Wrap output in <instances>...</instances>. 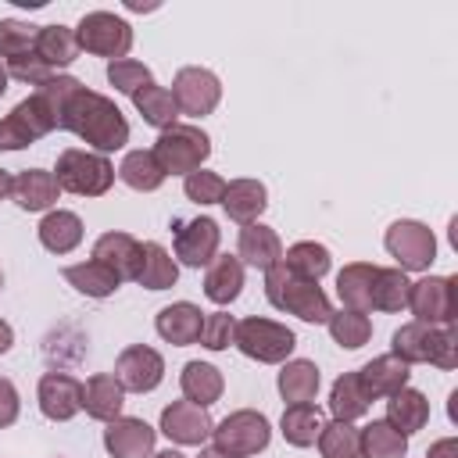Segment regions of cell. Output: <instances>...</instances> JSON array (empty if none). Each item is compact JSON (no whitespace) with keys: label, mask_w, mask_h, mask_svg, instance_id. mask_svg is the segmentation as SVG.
I'll return each instance as SVG.
<instances>
[{"label":"cell","mask_w":458,"mask_h":458,"mask_svg":"<svg viewBox=\"0 0 458 458\" xmlns=\"http://www.w3.org/2000/svg\"><path fill=\"white\" fill-rule=\"evenodd\" d=\"M36 401L50 422H68L82 411V383L68 372H43L36 386Z\"/></svg>","instance_id":"16"},{"label":"cell","mask_w":458,"mask_h":458,"mask_svg":"<svg viewBox=\"0 0 458 458\" xmlns=\"http://www.w3.org/2000/svg\"><path fill=\"white\" fill-rule=\"evenodd\" d=\"M218 243H222V229H218L215 218L200 215V218L179 222V229H175V261H182L186 268L211 265L215 254H218Z\"/></svg>","instance_id":"13"},{"label":"cell","mask_w":458,"mask_h":458,"mask_svg":"<svg viewBox=\"0 0 458 458\" xmlns=\"http://www.w3.org/2000/svg\"><path fill=\"white\" fill-rule=\"evenodd\" d=\"M114 165L107 154H97V150H82V147H68L57 154V165H54V179L64 193H75V197H104L111 186H114Z\"/></svg>","instance_id":"4"},{"label":"cell","mask_w":458,"mask_h":458,"mask_svg":"<svg viewBox=\"0 0 458 458\" xmlns=\"http://www.w3.org/2000/svg\"><path fill=\"white\" fill-rule=\"evenodd\" d=\"M57 193H61V186H57L54 172H47V168H25L11 182V197L21 211H54Z\"/></svg>","instance_id":"20"},{"label":"cell","mask_w":458,"mask_h":458,"mask_svg":"<svg viewBox=\"0 0 458 458\" xmlns=\"http://www.w3.org/2000/svg\"><path fill=\"white\" fill-rule=\"evenodd\" d=\"M408 272L401 268H376L372 276V308L376 311H404L408 308Z\"/></svg>","instance_id":"39"},{"label":"cell","mask_w":458,"mask_h":458,"mask_svg":"<svg viewBox=\"0 0 458 458\" xmlns=\"http://www.w3.org/2000/svg\"><path fill=\"white\" fill-rule=\"evenodd\" d=\"M369 408H372V401H369V394L361 390L358 372H344V376L329 386V411H333V419L354 422V419H361Z\"/></svg>","instance_id":"37"},{"label":"cell","mask_w":458,"mask_h":458,"mask_svg":"<svg viewBox=\"0 0 458 458\" xmlns=\"http://www.w3.org/2000/svg\"><path fill=\"white\" fill-rule=\"evenodd\" d=\"M233 347H240L243 358L250 361H261V365H283L293 347H297V336L290 326L276 322V318H243L236 322V336H233Z\"/></svg>","instance_id":"6"},{"label":"cell","mask_w":458,"mask_h":458,"mask_svg":"<svg viewBox=\"0 0 458 458\" xmlns=\"http://www.w3.org/2000/svg\"><path fill=\"white\" fill-rule=\"evenodd\" d=\"M358 379H361V390L369 394V401H379V397H390L401 386H408L411 365H404L397 354H379L358 369Z\"/></svg>","instance_id":"19"},{"label":"cell","mask_w":458,"mask_h":458,"mask_svg":"<svg viewBox=\"0 0 458 458\" xmlns=\"http://www.w3.org/2000/svg\"><path fill=\"white\" fill-rule=\"evenodd\" d=\"M265 297H268L272 308H279L286 315H297L301 322H311V326H322L333 315V304H329L326 290L311 279L293 276L283 261L265 272Z\"/></svg>","instance_id":"2"},{"label":"cell","mask_w":458,"mask_h":458,"mask_svg":"<svg viewBox=\"0 0 458 458\" xmlns=\"http://www.w3.org/2000/svg\"><path fill=\"white\" fill-rule=\"evenodd\" d=\"M61 129L75 132L97 154H114V150H122L129 143V122L118 111V104L111 97H104V93L86 89V86H79L68 97Z\"/></svg>","instance_id":"1"},{"label":"cell","mask_w":458,"mask_h":458,"mask_svg":"<svg viewBox=\"0 0 458 458\" xmlns=\"http://www.w3.org/2000/svg\"><path fill=\"white\" fill-rule=\"evenodd\" d=\"M93 261L107 265L118 279H136V272H140V240L129 236V233H114L111 229V233L97 236Z\"/></svg>","instance_id":"21"},{"label":"cell","mask_w":458,"mask_h":458,"mask_svg":"<svg viewBox=\"0 0 458 458\" xmlns=\"http://www.w3.org/2000/svg\"><path fill=\"white\" fill-rule=\"evenodd\" d=\"M75 43L86 54L122 61L132 50V25L118 14H111V11H89L75 25Z\"/></svg>","instance_id":"9"},{"label":"cell","mask_w":458,"mask_h":458,"mask_svg":"<svg viewBox=\"0 0 458 458\" xmlns=\"http://www.w3.org/2000/svg\"><path fill=\"white\" fill-rule=\"evenodd\" d=\"M36 57L57 75L61 68H68L79 57V43H75V29L68 25H39L36 29Z\"/></svg>","instance_id":"29"},{"label":"cell","mask_w":458,"mask_h":458,"mask_svg":"<svg viewBox=\"0 0 458 458\" xmlns=\"http://www.w3.org/2000/svg\"><path fill=\"white\" fill-rule=\"evenodd\" d=\"M132 104H136V111L143 114V122L154 125L157 132H165V129H172V125L179 122V107H175V100H172V89H165V86H157V82H147L143 89H136V93H132Z\"/></svg>","instance_id":"33"},{"label":"cell","mask_w":458,"mask_h":458,"mask_svg":"<svg viewBox=\"0 0 458 458\" xmlns=\"http://www.w3.org/2000/svg\"><path fill=\"white\" fill-rule=\"evenodd\" d=\"M7 82H11V75H7V64L0 61V97L7 93Z\"/></svg>","instance_id":"54"},{"label":"cell","mask_w":458,"mask_h":458,"mask_svg":"<svg viewBox=\"0 0 458 458\" xmlns=\"http://www.w3.org/2000/svg\"><path fill=\"white\" fill-rule=\"evenodd\" d=\"M197 458H233V454H225V451H218V447H200Z\"/></svg>","instance_id":"52"},{"label":"cell","mask_w":458,"mask_h":458,"mask_svg":"<svg viewBox=\"0 0 458 458\" xmlns=\"http://www.w3.org/2000/svg\"><path fill=\"white\" fill-rule=\"evenodd\" d=\"M150 458H186L182 451H175V447H165V451H154Z\"/></svg>","instance_id":"53"},{"label":"cell","mask_w":458,"mask_h":458,"mask_svg":"<svg viewBox=\"0 0 458 458\" xmlns=\"http://www.w3.org/2000/svg\"><path fill=\"white\" fill-rule=\"evenodd\" d=\"M236 336V318L225 315V311H211L204 315V326H200V344L208 351H225Z\"/></svg>","instance_id":"45"},{"label":"cell","mask_w":458,"mask_h":458,"mask_svg":"<svg viewBox=\"0 0 458 458\" xmlns=\"http://www.w3.org/2000/svg\"><path fill=\"white\" fill-rule=\"evenodd\" d=\"M7 64V75L11 79H18V82H29V86H39V82H47L54 72L36 57V50L32 54H21V57H14V61H4Z\"/></svg>","instance_id":"46"},{"label":"cell","mask_w":458,"mask_h":458,"mask_svg":"<svg viewBox=\"0 0 458 458\" xmlns=\"http://www.w3.org/2000/svg\"><path fill=\"white\" fill-rule=\"evenodd\" d=\"M200 326H204V311L193 304V301H175V304H165L154 318V329L165 344L172 347H190L200 340Z\"/></svg>","instance_id":"17"},{"label":"cell","mask_w":458,"mask_h":458,"mask_svg":"<svg viewBox=\"0 0 458 458\" xmlns=\"http://www.w3.org/2000/svg\"><path fill=\"white\" fill-rule=\"evenodd\" d=\"M18 411H21V397H18V386L0 376V429L14 426L18 422Z\"/></svg>","instance_id":"48"},{"label":"cell","mask_w":458,"mask_h":458,"mask_svg":"<svg viewBox=\"0 0 458 458\" xmlns=\"http://www.w3.org/2000/svg\"><path fill=\"white\" fill-rule=\"evenodd\" d=\"M122 404H125V390L114 379V372H97L82 383V408H86L89 419L111 422V419L122 415Z\"/></svg>","instance_id":"24"},{"label":"cell","mask_w":458,"mask_h":458,"mask_svg":"<svg viewBox=\"0 0 458 458\" xmlns=\"http://www.w3.org/2000/svg\"><path fill=\"white\" fill-rule=\"evenodd\" d=\"M11 182H14V175H11L7 168H0V200L11 193Z\"/></svg>","instance_id":"51"},{"label":"cell","mask_w":458,"mask_h":458,"mask_svg":"<svg viewBox=\"0 0 458 458\" xmlns=\"http://www.w3.org/2000/svg\"><path fill=\"white\" fill-rule=\"evenodd\" d=\"M182 193L186 200L208 208V204H222V193H225V179L218 172H208V168H197L182 179Z\"/></svg>","instance_id":"44"},{"label":"cell","mask_w":458,"mask_h":458,"mask_svg":"<svg viewBox=\"0 0 458 458\" xmlns=\"http://www.w3.org/2000/svg\"><path fill=\"white\" fill-rule=\"evenodd\" d=\"M236 258L258 272H268L272 265L283 261V240L272 225L265 222H250L240 229V243H236Z\"/></svg>","instance_id":"18"},{"label":"cell","mask_w":458,"mask_h":458,"mask_svg":"<svg viewBox=\"0 0 458 458\" xmlns=\"http://www.w3.org/2000/svg\"><path fill=\"white\" fill-rule=\"evenodd\" d=\"M0 286H4V272H0Z\"/></svg>","instance_id":"55"},{"label":"cell","mask_w":458,"mask_h":458,"mask_svg":"<svg viewBox=\"0 0 458 458\" xmlns=\"http://www.w3.org/2000/svg\"><path fill=\"white\" fill-rule=\"evenodd\" d=\"M114 379L129 394H150L165 379V358L154 347H147V344H129L114 358Z\"/></svg>","instance_id":"12"},{"label":"cell","mask_w":458,"mask_h":458,"mask_svg":"<svg viewBox=\"0 0 458 458\" xmlns=\"http://www.w3.org/2000/svg\"><path fill=\"white\" fill-rule=\"evenodd\" d=\"M361 458H404L408 454V437L397 433L386 419H372L369 426L358 429Z\"/></svg>","instance_id":"34"},{"label":"cell","mask_w":458,"mask_h":458,"mask_svg":"<svg viewBox=\"0 0 458 458\" xmlns=\"http://www.w3.org/2000/svg\"><path fill=\"white\" fill-rule=\"evenodd\" d=\"M243 293V261L236 254H215L204 276V297L211 304H233Z\"/></svg>","instance_id":"25"},{"label":"cell","mask_w":458,"mask_h":458,"mask_svg":"<svg viewBox=\"0 0 458 458\" xmlns=\"http://www.w3.org/2000/svg\"><path fill=\"white\" fill-rule=\"evenodd\" d=\"M118 179H122L129 190H136V193H154L168 175L161 172L154 150H129V154L122 157V165H118Z\"/></svg>","instance_id":"35"},{"label":"cell","mask_w":458,"mask_h":458,"mask_svg":"<svg viewBox=\"0 0 458 458\" xmlns=\"http://www.w3.org/2000/svg\"><path fill=\"white\" fill-rule=\"evenodd\" d=\"M154 157L165 175H190L211 157V136L200 125H182L175 122L154 140Z\"/></svg>","instance_id":"5"},{"label":"cell","mask_w":458,"mask_h":458,"mask_svg":"<svg viewBox=\"0 0 458 458\" xmlns=\"http://www.w3.org/2000/svg\"><path fill=\"white\" fill-rule=\"evenodd\" d=\"M136 283L147 286V290H168L179 283V261L154 240L140 243V272H136Z\"/></svg>","instance_id":"30"},{"label":"cell","mask_w":458,"mask_h":458,"mask_svg":"<svg viewBox=\"0 0 458 458\" xmlns=\"http://www.w3.org/2000/svg\"><path fill=\"white\" fill-rule=\"evenodd\" d=\"M32 143H36V136L25 129V122L14 111L0 118V150H25Z\"/></svg>","instance_id":"47"},{"label":"cell","mask_w":458,"mask_h":458,"mask_svg":"<svg viewBox=\"0 0 458 458\" xmlns=\"http://www.w3.org/2000/svg\"><path fill=\"white\" fill-rule=\"evenodd\" d=\"M39 243L50 250V254H72L79 243H82V218L75 211H64V208H54L39 218Z\"/></svg>","instance_id":"27"},{"label":"cell","mask_w":458,"mask_h":458,"mask_svg":"<svg viewBox=\"0 0 458 458\" xmlns=\"http://www.w3.org/2000/svg\"><path fill=\"white\" fill-rule=\"evenodd\" d=\"M318 451H322V458H361V444H358V429L351 426V422H340V419H333V422H322V429H318Z\"/></svg>","instance_id":"41"},{"label":"cell","mask_w":458,"mask_h":458,"mask_svg":"<svg viewBox=\"0 0 458 458\" xmlns=\"http://www.w3.org/2000/svg\"><path fill=\"white\" fill-rule=\"evenodd\" d=\"M458 279L454 276H422L408 290V308L415 322L422 326H451L458 318V301H454Z\"/></svg>","instance_id":"10"},{"label":"cell","mask_w":458,"mask_h":458,"mask_svg":"<svg viewBox=\"0 0 458 458\" xmlns=\"http://www.w3.org/2000/svg\"><path fill=\"white\" fill-rule=\"evenodd\" d=\"M107 82H111L118 93L132 97L136 89H143L147 82H154V75H150V68H147L143 61L122 57V61H107Z\"/></svg>","instance_id":"43"},{"label":"cell","mask_w":458,"mask_h":458,"mask_svg":"<svg viewBox=\"0 0 458 458\" xmlns=\"http://www.w3.org/2000/svg\"><path fill=\"white\" fill-rule=\"evenodd\" d=\"M172 100L179 107V114H190V118H204L218 107L222 100V82L211 68H200V64H186L175 72L172 79Z\"/></svg>","instance_id":"11"},{"label":"cell","mask_w":458,"mask_h":458,"mask_svg":"<svg viewBox=\"0 0 458 458\" xmlns=\"http://www.w3.org/2000/svg\"><path fill=\"white\" fill-rule=\"evenodd\" d=\"M222 208L233 222L240 225H250L261 218V211L268 208V190L261 179H233L225 182V193H222Z\"/></svg>","instance_id":"23"},{"label":"cell","mask_w":458,"mask_h":458,"mask_svg":"<svg viewBox=\"0 0 458 458\" xmlns=\"http://www.w3.org/2000/svg\"><path fill=\"white\" fill-rule=\"evenodd\" d=\"M383 247L401 272H429V265L437 261V236L419 218L390 222V229L383 233Z\"/></svg>","instance_id":"8"},{"label":"cell","mask_w":458,"mask_h":458,"mask_svg":"<svg viewBox=\"0 0 458 458\" xmlns=\"http://www.w3.org/2000/svg\"><path fill=\"white\" fill-rule=\"evenodd\" d=\"M426 458H458V440H454V437H444V440L429 444Z\"/></svg>","instance_id":"49"},{"label":"cell","mask_w":458,"mask_h":458,"mask_svg":"<svg viewBox=\"0 0 458 458\" xmlns=\"http://www.w3.org/2000/svg\"><path fill=\"white\" fill-rule=\"evenodd\" d=\"M272 440V422L265 411H254V408H240V411H229L222 422H215L211 429V447L233 454V458H250V454H261Z\"/></svg>","instance_id":"7"},{"label":"cell","mask_w":458,"mask_h":458,"mask_svg":"<svg viewBox=\"0 0 458 458\" xmlns=\"http://www.w3.org/2000/svg\"><path fill=\"white\" fill-rule=\"evenodd\" d=\"M326 326H329L333 344H336V347H344V351H358V347H365V344L372 340V322H369V315L351 311V308L333 311Z\"/></svg>","instance_id":"40"},{"label":"cell","mask_w":458,"mask_h":458,"mask_svg":"<svg viewBox=\"0 0 458 458\" xmlns=\"http://www.w3.org/2000/svg\"><path fill=\"white\" fill-rule=\"evenodd\" d=\"M64 279H68V286H75L79 293H86V297H93V301H104V297H111V293L122 286V279H118L107 265H100V261H93V258L68 265V268H64Z\"/></svg>","instance_id":"32"},{"label":"cell","mask_w":458,"mask_h":458,"mask_svg":"<svg viewBox=\"0 0 458 458\" xmlns=\"http://www.w3.org/2000/svg\"><path fill=\"white\" fill-rule=\"evenodd\" d=\"M390 354H397L404 365L429 361L437 369H454L458 365V333L451 326H422V322H404L394 340Z\"/></svg>","instance_id":"3"},{"label":"cell","mask_w":458,"mask_h":458,"mask_svg":"<svg viewBox=\"0 0 458 458\" xmlns=\"http://www.w3.org/2000/svg\"><path fill=\"white\" fill-rule=\"evenodd\" d=\"M386 422L397 433H404V437L419 433L429 422V401H426V394L415 390V386H401L397 394H390L386 397Z\"/></svg>","instance_id":"28"},{"label":"cell","mask_w":458,"mask_h":458,"mask_svg":"<svg viewBox=\"0 0 458 458\" xmlns=\"http://www.w3.org/2000/svg\"><path fill=\"white\" fill-rule=\"evenodd\" d=\"M322 429V411L315 404H286L279 419V433L290 447H311Z\"/></svg>","instance_id":"38"},{"label":"cell","mask_w":458,"mask_h":458,"mask_svg":"<svg viewBox=\"0 0 458 458\" xmlns=\"http://www.w3.org/2000/svg\"><path fill=\"white\" fill-rule=\"evenodd\" d=\"M372 276H376V265L369 261H351L336 272V297L344 301V308L351 311H372Z\"/></svg>","instance_id":"31"},{"label":"cell","mask_w":458,"mask_h":458,"mask_svg":"<svg viewBox=\"0 0 458 458\" xmlns=\"http://www.w3.org/2000/svg\"><path fill=\"white\" fill-rule=\"evenodd\" d=\"M179 390H182V401L211 408L225 390L222 369H215L211 361H186L182 372H179Z\"/></svg>","instance_id":"26"},{"label":"cell","mask_w":458,"mask_h":458,"mask_svg":"<svg viewBox=\"0 0 458 458\" xmlns=\"http://www.w3.org/2000/svg\"><path fill=\"white\" fill-rule=\"evenodd\" d=\"M11 347H14V329H11V322L0 318V354H7Z\"/></svg>","instance_id":"50"},{"label":"cell","mask_w":458,"mask_h":458,"mask_svg":"<svg viewBox=\"0 0 458 458\" xmlns=\"http://www.w3.org/2000/svg\"><path fill=\"white\" fill-rule=\"evenodd\" d=\"M157 429H161L172 444L200 447V444L211 437L215 422H211L208 408L190 404V401H172V404H165V408H161V422H157Z\"/></svg>","instance_id":"14"},{"label":"cell","mask_w":458,"mask_h":458,"mask_svg":"<svg viewBox=\"0 0 458 458\" xmlns=\"http://www.w3.org/2000/svg\"><path fill=\"white\" fill-rule=\"evenodd\" d=\"M154 440H157V429L136 415H118L104 426V451L111 458H150Z\"/></svg>","instance_id":"15"},{"label":"cell","mask_w":458,"mask_h":458,"mask_svg":"<svg viewBox=\"0 0 458 458\" xmlns=\"http://www.w3.org/2000/svg\"><path fill=\"white\" fill-rule=\"evenodd\" d=\"M36 29L21 18H0V61H14L21 54H32L36 47Z\"/></svg>","instance_id":"42"},{"label":"cell","mask_w":458,"mask_h":458,"mask_svg":"<svg viewBox=\"0 0 458 458\" xmlns=\"http://www.w3.org/2000/svg\"><path fill=\"white\" fill-rule=\"evenodd\" d=\"M283 265H286L293 276L318 283V279L333 268V254H329V247H326V243L301 240V243H293V247H286V250H283Z\"/></svg>","instance_id":"36"},{"label":"cell","mask_w":458,"mask_h":458,"mask_svg":"<svg viewBox=\"0 0 458 458\" xmlns=\"http://www.w3.org/2000/svg\"><path fill=\"white\" fill-rule=\"evenodd\" d=\"M276 386H279V397L286 404H311L318 386H322V372L308 358H286L279 376H276Z\"/></svg>","instance_id":"22"}]
</instances>
